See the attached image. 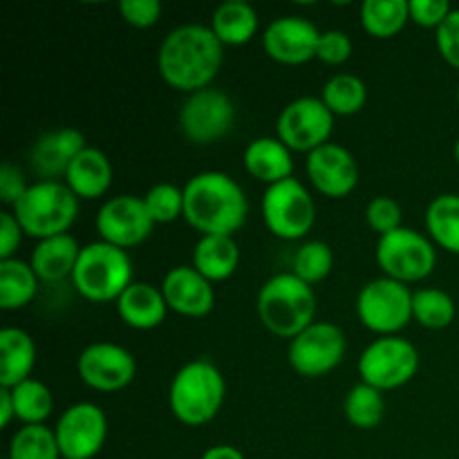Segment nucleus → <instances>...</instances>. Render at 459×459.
Segmentation results:
<instances>
[{
    "instance_id": "bb28decb",
    "label": "nucleus",
    "mask_w": 459,
    "mask_h": 459,
    "mask_svg": "<svg viewBox=\"0 0 459 459\" xmlns=\"http://www.w3.org/2000/svg\"><path fill=\"white\" fill-rule=\"evenodd\" d=\"M209 27L222 45H247L258 31V12L245 0H227L215 7Z\"/></svg>"
},
{
    "instance_id": "2eb2a0df",
    "label": "nucleus",
    "mask_w": 459,
    "mask_h": 459,
    "mask_svg": "<svg viewBox=\"0 0 459 459\" xmlns=\"http://www.w3.org/2000/svg\"><path fill=\"white\" fill-rule=\"evenodd\" d=\"M94 227H97L99 240L128 251L148 240L157 224L152 222L143 197L115 195L103 202L101 209L97 211Z\"/></svg>"
},
{
    "instance_id": "393cba45",
    "label": "nucleus",
    "mask_w": 459,
    "mask_h": 459,
    "mask_svg": "<svg viewBox=\"0 0 459 459\" xmlns=\"http://www.w3.org/2000/svg\"><path fill=\"white\" fill-rule=\"evenodd\" d=\"M34 366V339L21 327H3L0 330V388H13L31 379Z\"/></svg>"
},
{
    "instance_id": "cd10ccee",
    "label": "nucleus",
    "mask_w": 459,
    "mask_h": 459,
    "mask_svg": "<svg viewBox=\"0 0 459 459\" xmlns=\"http://www.w3.org/2000/svg\"><path fill=\"white\" fill-rule=\"evenodd\" d=\"M39 291V276L30 263L18 258L0 260V307L16 312L30 305Z\"/></svg>"
},
{
    "instance_id": "f704fd0d",
    "label": "nucleus",
    "mask_w": 459,
    "mask_h": 459,
    "mask_svg": "<svg viewBox=\"0 0 459 459\" xmlns=\"http://www.w3.org/2000/svg\"><path fill=\"white\" fill-rule=\"evenodd\" d=\"M4 459H63L54 429L45 424L21 426L9 439Z\"/></svg>"
},
{
    "instance_id": "6e6552de",
    "label": "nucleus",
    "mask_w": 459,
    "mask_h": 459,
    "mask_svg": "<svg viewBox=\"0 0 459 459\" xmlns=\"http://www.w3.org/2000/svg\"><path fill=\"white\" fill-rule=\"evenodd\" d=\"M377 264L384 276L411 287L435 272L437 247L426 233L402 227L377 240Z\"/></svg>"
},
{
    "instance_id": "a19ab883",
    "label": "nucleus",
    "mask_w": 459,
    "mask_h": 459,
    "mask_svg": "<svg viewBox=\"0 0 459 459\" xmlns=\"http://www.w3.org/2000/svg\"><path fill=\"white\" fill-rule=\"evenodd\" d=\"M408 7H411L412 22L435 31H437V27L446 21L448 13L453 12L448 0H408Z\"/></svg>"
},
{
    "instance_id": "a211bd4d",
    "label": "nucleus",
    "mask_w": 459,
    "mask_h": 459,
    "mask_svg": "<svg viewBox=\"0 0 459 459\" xmlns=\"http://www.w3.org/2000/svg\"><path fill=\"white\" fill-rule=\"evenodd\" d=\"M305 169H307V178L312 186L321 195L332 197V200L348 197L359 186L357 160L341 143L330 142L325 146L316 148L314 152H309Z\"/></svg>"
},
{
    "instance_id": "c03bdc74",
    "label": "nucleus",
    "mask_w": 459,
    "mask_h": 459,
    "mask_svg": "<svg viewBox=\"0 0 459 459\" xmlns=\"http://www.w3.org/2000/svg\"><path fill=\"white\" fill-rule=\"evenodd\" d=\"M22 236H25V231L18 224V220L13 218L12 211H3L0 213V260L16 258Z\"/></svg>"
},
{
    "instance_id": "0eeeda50",
    "label": "nucleus",
    "mask_w": 459,
    "mask_h": 459,
    "mask_svg": "<svg viewBox=\"0 0 459 459\" xmlns=\"http://www.w3.org/2000/svg\"><path fill=\"white\" fill-rule=\"evenodd\" d=\"M264 227L281 240H303L316 222V204L300 179L290 178L264 188L260 200Z\"/></svg>"
},
{
    "instance_id": "c756f323",
    "label": "nucleus",
    "mask_w": 459,
    "mask_h": 459,
    "mask_svg": "<svg viewBox=\"0 0 459 459\" xmlns=\"http://www.w3.org/2000/svg\"><path fill=\"white\" fill-rule=\"evenodd\" d=\"M361 27L372 39H393L411 21L408 0H366L361 4Z\"/></svg>"
},
{
    "instance_id": "de8ad7c7",
    "label": "nucleus",
    "mask_w": 459,
    "mask_h": 459,
    "mask_svg": "<svg viewBox=\"0 0 459 459\" xmlns=\"http://www.w3.org/2000/svg\"><path fill=\"white\" fill-rule=\"evenodd\" d=\"M453 152H455V161H457V166H459V137H457V142H455V151H453Z\"/></svg>"
},
{
    "instance_id": "c85d7f7f",
    "label": "nucleus",
    "mask_w": 459,
    "mask_h": 459,
    "mask_svg": "<svg viewBox=\"0 0 459 459\" xmlns=\"http://www.w3.org/2000/svg\"><path fill=\"white\" fill-rule=\"evenodd\" d=\"M426 233L435 247L459 255V195L444 193L426 209Z\"/></svg>"
},
{
    "instance_id": "4be33fe9",
    "label": "nucleus",
    "mask_w": 459,
    "mask_h": 459,
    "mask_svg": "<svg viewBox=\"0 0 459 459\" xmlns=\"http://www.w3.org/2000/svg\"><path fill=\"white\" fill-rule=\"evenodd\" d=\"M117 314L121 321L133 330H155L164 323L169 314L161 287L151 285V282H133L124 294L117 299Z\"/></svg>"
},
{
    "instance_id": "f03ea898",
    "label": "nucleus",
    "mask_w": 459,
    "mask_h": 459,
    "mask_svg": "<svg viewBox=\"0 0 459 459\" xmlns=\"http://www.w3.org/2000/svg\"><path fill=\"white\" fill-rule=\"evenodd\" d=\"M249 215V200L240 184L222 170H204L184 184V220L202 236L240 231Z\"/></svg>"
},
{
    "instance_id": "49530a36",
    "label": "nucleus",
    "mask_w": 459,
    "mask_h": 459,
    "mask_svg": "<svg viewBox=\"0 0 459 459\" xmlns=\"http://www.w3.org/2000/svg\"><path fill=\"white\" fill-rule=\"evenodd\" d=\"M13 420H16V408H13L12 393L9 388H0V426L7 429Z\"/></svg>"
},
{
    "instance_id": "8fccbe9b",
    "label": "nucleus",
    "mask_w": 459,
    "mask_h": 459,
    "mask_svg": "<svg viewBox=\"0 0 459 459\" xmlns=\"http://www.w3.org/2000/svg\"><path fill=\"white\" fill-rule=\"evenodd\" d=\"M426 459H433V457H426Z\"/></svg>"
},
{
    "instance_id": "423d86ee",
    "label": "nucleus",
    "mask_w": 459,
    "mask_h": 459,
    "mask_svg": "<svg viewBox=\"0 0 459 459\" xmlns=\"http://www.w3.org/2000/svg\"><path fill=\"white\" fill-rule=\"evenodd\" d=\"M74 290L90 303L115 300L133 285V260L128 251L97 240L81 249L79 263L72 273Z\"/></svg>"
},
{
    "instance_id": "f257e3e1",
    "label": "nucleus",
    "mask_w": 459,
    "mask_h": 459,
    "mask_svg": "<svg viewBox=\"0 0 459 459\" xmlns=\"http://www.w3.org/2000/svg\"><path fill=\"white\" fill-rule=\"evenodd\" d=\"M224 45L209 25H179L166 34L157 52V70L166 85L179 92L211 88L222 67Z\"/></svg>"
},
{
    "instance_id": "a18cd8bd",
    "label": "nucleus",
    "mask_w": 459,
    "mask_h": 459,
    "mask_svg": "<svg viewBox=\"0 0 459 459\" xmlns=\"http://www.w3.org/2000/svg\"><path fill=\"white\" fill-rule=\"evenodd\" d=\"M200 459H245V455L240 448L231 446V444H218V446L206 448Z\"/></svg>"
},
{
    "instance_id": "4468645a",
    "label": "nucleus",
    "mask_w": 459,
    "mask_h": 459,
    "mask_svg": "<svg viewBox=\"0 0 459 459\" xmlns=\"http://www.w3.org/2000/svg\"><path fill=\"white\" fill-rule=\"evenodd\" d=\"M54 435L63 459H92L106 446L108 417L97 403L79 402L61 412Z\"/></svg>"
},
{
    "instance_id": "72a5a7b5",
    "label": "nucleus",
    "mask_w": 459,
    "mask_h": 459,
    "mask_svg": "<svg viewBox=\"0 0 459 459\" xmlns=\"http://www.w3.org/2000/svg\"><path fill=\"white\" fill-rule=\"evenodd\" d=\"M345 417L350 424L359 430H372L384 421L385 415V399L384 393L368 384H357L350 388L348 397L343 403Z\"/></svg>"
},
{
    "instance_id": "9b49d317",
    "label": "nucleus",
    "mask_w": 459,
    "mask_h": 459,
    "mask_svg": "<svg viewBox=\"0 0 459 459\" xmlns=\"http://www.w3.org/2000/svg\"><path fill=\"white\" fill-rule=\"evenodd\" d=\"M348 350L343 330L330 321H316L290 341L287 361L296 375L318 379L341 366Z\"/></svg>"
},
{
    "instance_id": "5701e85b",
    "label": "nucleus",
    "mask_w": 459,
    "mask_h": 459,
    "mask_svg": "<svg viewBox=\"0 0 459 459\" xmlns=\"http://www.w3.org/2000/svg\"><path fill=\"white\" fill-rule=\"evenodd\" d=\"M242 164L251 178L267 186L294 178L291 175L294 173V157L278 137H255L254 142L247 143L245 152H242Z\"/></svg>"
},
{
    "instance_id": "dca6fc26",
    "label": "nucleus",
    "mask_w": 459,
    "mask_h": 459,
    "mask_svg": "<svg viewBox=\"0 0 459 459\" xmlns=\"http://www.w3.org/2000/svg\"><path fill=\"white\" fill-rule=\"evenodd\" d=\"M76 372L81 381L97 393H119L134 381L137 361L124 345L97 341L79 354Z\"/></svg>"
},
{
    "instance_id": "4c0bfd02",
    "label": "nucleus",
    "mask_w": 459,
    "mask_h": 459,
    "mask_svg": "<svg viewBox=\"0 0 459 459\" xmlns=\"http://www.w3.org/2000/svg\"><path fill=\"white\" fill-rule=\"evenodd\" d=\"M402 218H403L402 206H399V202H394L393 197L388 195L372 197L366 206L368 227H370L375 233H379V238L402 229L403 227Z\"/></svg>"
},
{
    "instance_id": "7ed1b4c3",
    "label": "nucleus",
    "mask_w": 459,
    "mask_h": 459,
    "mask_svg": "<svg viewBox=\"0 0 459 459\" xmlns=\"http://www.w3.org/2000/svg\"><path fill=\"white\" fill-rule=\"evenodd\" d=\"M255 307L264 330L278 339H296L300 332L316 323V294L312 285L291 272L276 273L264 281Z\"/></svg>"
},
{
    "instance_id": "b1692460",
    "label": "nucleus",
    "mask_w": 459,
    "mask_h": 459,
    "mask_svg": "<svg viewBox=\"0 0 459 459\" xmlns=\"http://www.w3.org/2000/svg\"><path fill=\"white\" fill-rule=\"evenodd\" d=\"M83 247L76 242V238H72L70 233H63V236L45 238V240L36 242L34 251H31L30 260L34 273L39 276V281L43 282H61L65 278H72L74 273L76 263H79V255Z\"/></svg>"
},
{
    "instance_id": "09e8293b",
    "label": "nucleus",
    "mask_w": 459,
    "mask_h": 459,
    "mask_svg": "<svg viewBox=\"0 0 459 459\" xmlns=\"http://www.w3.org/2000/svg\"><path fill=\"white\" fill-rule=\"evenodd\" d=\"M457 106H459V85H457Z\"/></svg>"
},
{
    "instance_id": "473e14b6",
    "label": "nucleus",
    "mask_w": 459,
    "mask_h": 459,
    "mask_svg": "<svg viewBox=\"0 0 459 459\" xmlns=\"http://www.w3.org/2000/svg\"><path fill=\"white\" fill-rule=\"evenodd\" d=\"M455 300L448 291L424 287L412 291V318L426 330H446L455 321Z\"/></svg>"
},
{
    "instance_id": "f8f14e48",
    "label": "nucleus",
    "mask_w": 459,
    "mask_h": 459,
    "mask_svg": "<svg viewBox=\"0 0 459 459\" xmlns=\"http://www.w3.org/2000/svg\"><path fill=\"white\" fill-rule=\"evenodd\" d=\"M334 119L321 97H299L287 103L276 119L278 139L291 152H314L330 143Z\"/></svg>"
},
{
    "instance_id": "ddd939ff",
    "label": "nucleus",
    "mask_w": 459,
    "mask_h": 459,
    "mask_svg": "<svg viewBox=\"0 0 459 459\" xmlns=\"http://www.w3.org/2000/svg\"><path fill=\"white\" fill-rule=\"evenodd\" d=\"M236 124V106L222 90L206 88L186 94L179 108V130L195 146L220 142Z\"/></svg>"
},
{
    "instance_id": "2f4dec72",
    "label": "nucleus",
    "mask_w": 459,
    "mask_h": 459,
    "mask_svg": "<svg viewBox=\"0 0 459 459\" xmlns=\"http://www.w3.org/2000/svg\"><path fill=\"white\" fill-rule=\"evenodd\" d=\"M321 99L334 117H352L366 108L368 88L357 74L341 72L323 85Z\"/></svg>"
},
{
    "instance_id": "20e7f679",
    "label": "nucleus",
    "mask_w": 459,
    "mask_h": 459,
    "mask_svg": "<svg viewBox=\"0 0 459 459\" xmlns=\"http://www.w3.org/2000/svg\"><path fill=\"white\" fill-rule=\"evenodd\" d=\"M227 384L218 368L204 359L188 361L169 385V408L184 426H204L215 420L224 403Z\"/></svg>"
},
{
    "instance_id": "7c9ffc66",
    "label": "nucleus",
    "mask_w": 459,
    "mask_h": 459,
    "mask_svg": "<svg viewBox=\"0 0 459 459\" xmlns=\"http://www.w3.org/2000/svg\"><path fill=\"white\" fill-rule=\"evenodd\" d=\"M16 408V420L22 421V426H39L52 417L54 412V394L43 381L27 379L22 384L9 388Z\"/></svg>"
},
{
    "instance_id": "f3484780",
    "label": "nucleus",
    "mask_w": 459,
    "mask_h": 459,
    "mask_svg": "<svg viewBox=\"0 0 459 459\" xmlns=\"http://www.w3.org/2000/svg\"><path fill=\"white\" fill-rule=\"evenodd\" d=\"M323 31L309 18L290 13L273 18L263 31V49L282 65H303L316 58Z\"/></svg>"
},
{
    "instance_id": "412c9836",
    "label": "nucleus",
    "mask_w": 459,
    "mask_h": 459,
    "mask_svg": "<svg viewBox=\"0 0 459 459\" xmlns=\"http://www.w3.org/2000/svg\"><path fill=\"white\" fill-rule=\"evenodd\" d=\"M79 200H99L112 186V161L101 148L88 146L74 157L63 178Z\"/></svg>"
},
{
    "instance_id": "39448f33",
    "label": "nucleus",
    "mask_w": 459,
    "mask_h": 459,
    "mask_svg": "<svg viewBox=\"0 0 459 459\" xmlns=\"http://www.w3.org/2000/svg\"><path fill=\"white\" fill-rule=\"evenodd\" d=\"M12 213L25 236L39 242L70 231L79 215V197L65 186V182L39 179L30 184L25 195L13 204Z\"/></svg>"
},
{
    "instance_id": "ea45409f",
    "label": "nucleus",
    "mask_w": 459,
    "mask_h": 459,
    "mask_svg": "<svg viewBox=\"0 0 459 459\" xmlns=\"http://www.w3.org/2000/svg\"><path fill=\"white\" fill-rule=\"evenodd\" d=\"M435 45L444 61L459 70V9H453L435 31Z\"/></svg>"
},
{
    "instance_id": "58836bf2",
    "label": "nucleus",
    "mask_w": 459,
    "mask_h": 459,
    "mask_svg": "<svg viewBox=\"0 0 459 459\" xmlns=\"http://www.w3.org/2000/svg\"><path fill=\"white\" fill-rule=\"evenodd\" d=\"M352 39L341 30H327L321 34L318 40V61L327 63V65H343L350 56H352Z\"/></svg>"
},
{
    "instance_id": "79ce46f5",
    "label": "nucleus",
    "mask_w": 459,
    "mask_h": 459,
    "mask_svg": "<svg viewBox=\"0 0 459 459\" xmlns=\"http://www.w3.org/2000/svg\"><path fill=\"white\" fill-rule=\"evenodd\" d=\"M119 13L128 25L146 30L160 21L161 3L160 0H121Z\"/></svg>"
},
{
    "instance_id": "aec40b11",
    "label": "nucleus",
    "mask_w": 459,
    "mask_h": 459,
    "mask_svg": "<svg viewBox=\"0 0 459 459\" xmlns=\"http://www.w3.org/2000/svg\"><path fill=\"white\" fill-rule=\"evenodd\" d=\"M88 146L90 143L85 142L81 130H52V133H45L43 137L36 139L34 146L30 148V164L40 179L56 182V178H65L74 157Z\"/></svg>"
},
{
    "instance_id": "c9c22d12",
    "label": "nucleus",
    "mask_w": 459,
    "mask_h": 459,
    "mask_svg": "<svg viewBox=\"0 0 459 459\" xmlns=\"http://www.w3.org/2000/svg\"><path fill=\"white\" fill-rule=\"evenodd\" d=\"M334 267V251L321 240H307L299 247L291 260V273L305 281L307 285L323 282Z\"/></svg>"
},
{
    "instance_id": "e433bc0d",
    "label": "nucleus",
    "mask_w": 459,
    "mask_h": 459,
    "mask_svg": "<svg viewBox=\"0 0 459 459\" xmlns=\"http://www.w3.org/2000/svg\"><path fill=\"white\" fill-rule=\"evenodd\" d=\"M148 213L155 224H170L184 218V188L170 182H160L151 186L143 195Z\"/></svg>"
},
{
    "instance_id": "9d476101",
    "label": "nucleus",
    "mask_w": 459,
    "mask_h": 459,
    "mask_svg": "<svg viewBox=\"0 0 459 459\" xmlns=\"http://www.w3.org/2000/svg\"><path fill=\"white\" fill-rule=\"evenodd\" d=\"M363 384L381 390H397L415 379L420 370V352L402 336H379L361 352L357 363Z\"/></svg>"
},
{
    "instance_id": "6ab92c4d",
    "label": "nucleus",
    "mask_w": 459,
    "mask_h": 459,
    "mask_svg": "<svg viewBox=\"0 0 459 459\" xmlns=\"http://www.w3.org/2000/svg\"><path fill=\"white\" fill-rule=\"evenodd\" d=\"M161 294L170 312L186 318H202L215 307L213 282L206 281L193 264H179L166 272Z\"/></svg>"
},
{
    "instance_id": "37998d69",
    "label": "nucleus",
    "mask_w": 459,
    "mask_h": 459,
    "mask_svg": "<svg viewBox=\"0 0 459 459\" xmlns=\"http://www.w3.org/2000/svg\"><path fill=\"white\" fill-rule=\"evenodd\" d=\"M27 188H30V184H27L22 170L13 166L12 161H4L0 166V200H3V204L13 209V204L25 195Z\"/></svg>"
},
{
    "instance_id": "1a4fd4ad",
    "label": "nucleus",
    "mask_w": 459,
    "mask_h": 459,
    "mask_svg": "<svg viewBox=\"0 0 459 459\" xmlns=\"http://www.w3.org/2000/svg\"><path fill=\"white\" fill-rule=\"evenodd\" d=\"M357 316L379 336H397L412 321V290L388 276L366 282L357 296Z\"/></svg>"
},
{
    "instance_id": "a878e982",
    "label": "nucleus",
    "mask_w": 459,
    "mask_h": 459,
    "mask_svg": "<svg viewBox=\"0 0 459 459\" xmlns=\"http://www.w3.org/2000/svg\"><path fill=\"white\" fill-rule=\"evenodd\" d=\"M191 264L206 281H229L240 264V247L229 236H200L193 247Z\"/></svg>"
}]
</instances>
